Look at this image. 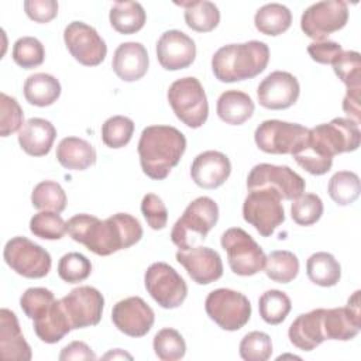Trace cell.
Wrapping results in <instances>:
<instances>
[{"instance_id":"cell-1","label":"cell","mask_w":361,"mask_h":361,"mask_svg":"<svg viewBox=\"0 0 361 361\" xmlns=\"http://www.w3.org/2000/svg\"><path fill=\"white\" fill-rule=\"evenodd\" d=\"M360 141V126L350 118L336 117L330 123L310 128L290 155L306 172L324 175L330 171L336 155L355 151Z\"/></svg>"},{"instance_id":"cell-2","label":"cell","mask_w":361,"mask_h":361,"mask_svg":"<svg viewBox=\"0 0 361 361\" xmlns=\"http://www.w3.org/2000/svg\"><path fill=\"white\" fill-rule=\"evenodd\" d=\"M66 233L89 251L106 257L138 243L142 227L128 213H116L106 220L80 213L66 221Z\"/></svg>"},{"instance_id":"cell-3","label":"cell","mask_w":361,"mask_h":361,"mask_svg":"<svg viewBox=\"0 0 361 361\" xmlns=\"http://www.w3.org/2000/svg\"><path fill=\"white\" fill-rule=\"evenodd\" d=\"M186 149L185 135L172 126H148L138 141L142 172L155 180L165 179Z\"/></svg>"},{"instance_id":"cell-4","label":"cell","mask_w":361,"mask_h":361,"mask_svg":"<svg viewBox=\"0 0 361 361\" xmlns=\"http://www.w3.org/2000/svg\"><path fill=\"white\" fill-rule=\"evenodd\" d=\"M268 62V45L252 39L219 48L212 58V69L217 80L233 83L255 78L265 71Z\"/></svg>"},{"instance_id":"cell-5","label":"cell","mask_w":361,"mask_h":361,"mask_svg":"<svg viewBox=\"0 0 361 361\" xmlns=\"http://www.w3.org/2000/svg\"><path fill=\"white\" fill-rule=\"evenodd\" d=\"M219 220V206L209 196L190 202L171 231V240L179 250L197 247Z\"/></svg>"},{"instance_id":"cell-6","label":"cell","mask_w":361,"mask_h":361,"mask_svg":"<svg viewBox=\"0 0 361 361\" xmlns=\"http://www.w3.org/2000/svg\"><path fill=\"white\" fill-rule=\"evenodd\" d=\"M168 102L175 116L188 127H202L209 116V103L199 79L186 76L175 80L168 89Z\"/></svg>"},{"instance_id":"cell-7","label":"cell","mask_w":361,"mask_h":361,"mask_svg":"<svg viewBox=\"0 0 361 361\" xmlns=\"http://www.w3.org/2000/svg\"><path fill=\"white\" fill-rule=\"evenodd\" d=\"M221 247L227 252L230 269L240 276H251L264 269L265 254L257 241L243 228L231 227L221 234Z\"/></svg>"},{"instance_id":"cell-8","label":"cell","mask_w":361,"mask_h":361,"mask_svg":"<svg viewBox=\"0 0 361 361\" xmlns=\"http://www.w3.org/2000/svg\"><path fill=\"white\" fill-rule=\"evenodd\" d=\"M204 309L219 327L228 331L240 330L251 317V303L247 296L227 288L212 290L206 298Z\"/></svg>"},{"instance_id":"cell-9","label":"cell","mask_w":361,"mask_h":361,"mask_svg":"<svg viewBox=\"0 0 361 361\" xmlns=\"http://www.w3.org/2000/svg\"><path fill=\"white\" fill-rule=\"evenodd\" d=\"M281 196L268 188L248 190L243 203V217L262 237H269L285 221Z\"/></svg>"},{"instance_id":"cell-10","label":"cell","mask_w":361,"mask_h":361,"mask_svg":"<svg viewBox=\"0 0 361 361\" xmlns=\"http://www.w3.org/2000/svg\"><path fill=\"white\" fill-rule=\"evenodd\" d=\"M3 257L14 272L30 279L44 278L52 265L51 255L45 248L20 235L6 243Z\"/></svg>"},{"instance_id":"cell-11","label":"cell","mask_w":361,"mask_h":361,"mask_svg":"<svg viewBox=\"0 0 361 361\" xmlns=\"http://www.w3.org/2000/svg\"><path fill=\"white\" fill-rule=\"evenodd\" d=\"M144 283L151 298L164 309L179 307L188 296L185 279L166 262L151 264L145 271Z\"/></svg>"},{"instance_id":"cell-12","label":"cell","mask_w":361,"mask_h":361,"mask_svg":"<svg viewBox=\"0 0 361 361\" xmlns=\"http://www.w3.org/2000/svg\"><path fill=\"white\" fill-rule=\"evenodd\" d=\"M348 20V4L344 0H323L309 6L300 17L302 31L314 41H323L341 30Z\"/></svg>"},{"instance_id":"cell-13","label":"cell","mask_w":361,"mask_h":361,"mask_svg":"<svg viewBox=\"0 0 361 361\" xmlns=\"http://www.w3.org/2000/svg\"><path fill=\"white\" fill-rule=\"evenodd\" d=\"M268 188L275 190L281 199L295 200L306 188L305 179L286 165L258 164L255 165L247 178V189Z\"/></svg>"},{"instance_id":"cell-14","label":"cell","mask_w":361,"mask_h":361,"mask_svg":"<svg viewBox=\"0 0 361 361\" xmlns=\"http://www.w3.org/2000/svg\"><path fill=\"white\" fill-rule=\"evenodd\" d=\"M63 41L71 55L85 66H97L107 55L104 39L83 21L69 23L63 31Z\"/></svg>"},{"instance_id":"cell-15","label":"cell","mask_w":361,"mask_h":361,"mask_svg":"<svg viewBox=\"0 0 361 361\" xmlns=\"http://www.w3.org/2000/svg\"><path fill=\"white\" fill-rule=\"evenodd\" d=\"M307 131L309 128L298 123L265 120L257 127L254 140L257 147L267 154H292Z\"/></svg>"},{"instance_id":"cell-16","label":"cell","mask_w":361,"mask_h":361,"mask_svg":"<svg viewBox=\"0 0 361 361\" xmlns=\"http://www.w3.org/2000/svg\"><path fill=\"white\" fill-rule=\"evenodd\" d=\"M72 330L96 326L103 313L104 298L93 286H78L61 299Z\"/></svg>"},{"instance_id":"cell-17","label":"cell","mask_w":361,"mask_h":361,"mask_svg":"<svg viewBox=\"0 0 361 361\" xmlns=\"http://www.w3.org/2000/svg\"><path fill=\"white\" fill-rule=\"evenodd\" d=\"M111 320L121 333L130 337H142L154 326L155 314L142 298L130 296L113 306Z\"/></svg>"},{"instance_id":"cell-18","label":"cell","mask_w":361,"mask_h":361,"mask_svg":"<svg viewBox=\"0 0 361 361\" xmlns=\"http://www.w3.org/2000/svg\"><path fill=\"white\" fill-rule=\"evenodd\" d=\"M298 79L285 71H275L265 76L257 89V97L262 107L283 110L293 106L299 97Z\"/></svg>"},{"instance_id":"cell-19","label":"cell","mask_w":361,"mask_h":361,"mask_svg":"<svg viewBox=\"0 0 361 361\" xmlns=\"http://www.w3.org/2000/svg\"><path fill=\"white\" fill-rule=\"evenodd\" d=\"M322 326L324 340L347 341L354 338L361 329L360 290L353 293L347 302V306L323 309Z\"/></svg>"},{"instance_id":"cell-20","label":"cell","mask_w":361,"mask_h":361,"mask_svg":"<svg viewBox=\"0 0 361 361\" xmlns=\"http://www.w3.org/2000/svg\"><path fill=\"white\" fill-rule=\"evenodd\" d=\"M176 261L199 285H209L223 275V262L217 251L210 247H192L178 250Z\"/></svg>"},{"instance_id":"cell-21","label":"cell","mask_w":361,"mask_h":361,"mask_svg":"<svg viewBox=\"0 0 361 361\" xmlns=\"http://www.w3.org/2000/svg\"><path fill=\"white\" fill-rule=\"evenodd\" d=\"M157 58L166 71L185 69L196 58L195 41L183 31H165L157 42Z\"/></svg>"},{"instance_id":"cell-22","label":"cell","mask_w":361,"mask_h":361,"mask_svg":"<svg viewBox=\"0 0 361 361\" xmlns=\"http://www.w3.org/2000/svg\"><path fill=\"white\" fill-rule=\"evenodd\" d=\"M231 173V164L226 154L220 151H204L199 154L190 166L193 182L203 189H216L221 186Z\"/></svg>"},{"instance_id":"cell-23","label":"cell","mask_w":361,"mask_h":361,"mask_svg":"<svg viewBox=\"0 0 361 361\" xmlns=\"http://www.w3.org/2000/svg\"><path fill=\"white\" fill-rule=\"evenodd\" d=\"M149 59L145 47L141 42H123L113 55L111 66L114 73L124 82H135L148 71Z\"/></svg>"},{"instance_id":"cell-24","label":"cell","mask_w":361,"mask_h":361,"mask_svg":"<svg viewBox=\"0 0 361 361\" xmlns=\"http://www.w3.org/2000/svg\"><path fill=\"white\" fill-rule=\"evenodd\" d=\"M0 354L8 361H30L32 357L16 313L6 307L0 310Z\"/></svg>"},{"instance_id":"cell-25","label":"cell","mask_w":361,"mask_h":361,"mask_svg":"<svg viewBox=\"0 0 361 361\" xmlns=\"http://www.w3.org/2000/svg\"><path fill=\"white\" fill-rule=\"evenodd\" d=\"M56 137V128L45 118L32 117L18 131V144L24 152L32 157L47 155Z\"/></svg>"},{"instance_id":"cell-26","label":"cell","mask_w":361,"mask_h":361,"mask_svg":"<svg viewBox=\"0 0 361 361\" xmlns=\"http://www.w3.org/2000/svg\"><path fill=\"white\" fill-rule=\"evenodd\" d=\"M323 309H314L299 314L289 326V341L302 351H312L324 341L322 326Z\"/></svg>"},{"instance_id":"cell-27","label":"cell","mask_w":361,"mask_h":361,"mask_svg":"<svg viewBox=\"0 0 361 361\" xmlns=\"http://www.w3.org/2000/svg\"><path fill=\"white\" fill-rule=\"evenodd\" d=\"M32 322L34 331L38 338L48 344H55L61 341L72 330L61 299L55 300L42 313L32 319Z\"/></svg>"},{"instance_id":"cell-28","label":"cell","mask_w":361,"mask_h":361,"mask_svg":"<svg viewBox=\"0 0 361 361\" xmlns=\"http://www.w3.org/2000/svg\"><path fill=\"white\" fill-rule=\"evenodd\" d=\"M56 159L66 169L85 171L96 162V151L83 138L65 137L56 147Z\"/></svg>"},{"instance_id":"cell-29","label":"cell","mask_w":361,"mask_h":361,"mask_svg":"<svg viewBox=\"0 0 361 361\" xmlns=\"http://www.w3.org/2000/svg\"><path fill=\"white\" fill-rule=\"evenodd\" d=\"M252 99L241 90H226L217 99V116L227 124L240 126L254 113Z\"/></svg>"},{"instance_id":"cell-30","label":"cell","mask_w":361,"mask_h":361,"mask_svg":"<svg viewBox=\"0 0 361 361\" xmlns=\"http://www.w3.org/2000/svg\"><path fill=\"white\" fill-rule=\"evenodd\" d=\"M61 96L59 80L49 73H34L25 79L24 97L30 104L47 107L54 104Z\"/></svg>"},{"instance_id":"cell-31","label":"cell","mask_w":361,"mask_h":361,"mask_svg":"<svg viewBox=\"0 0 361 361\" xmlns=\"http://www.w3.org/2000/svg\"><path fill=\"white\" fill-rule=\"evenodd\" d=\"M109 20L117 32L134 34L144 27L147 14L138 1H116L110 8Z\"/></svg>"},{"instance_id":"cell-32","label":"cell","mask_w":361,"mask_h":361,"mask_svg":"<svg viewBox=\"0 0 361 361\" xmlns=\"http://www.w3.org/2000/svg\"><path fill=\"white\" fill-rule=\"evenodd\" d=\"M292 23L290 10L279 3H268L259 7L254 16L255 28L265 35L276 37L285 32Z\"/></svg>"},{"instance_id":"cell-33","label":"cell","mask_w":361,"mask_h":361,"mask_svg":"<svg viewBox=\"0 0 361 361\" xmlns=\"http://www.w3.org/2000/svg\"><path fill=\"white\" fill-rule=\"evenodd\" d=\"M178 4L185 8L186 25L197 32H209L220 23V11L212 1L195 0L180 1Z\"/></svg>"},{"instance_id":"cell-34","label":"cell","mask_w":361,"mask_h":361,"mask_svg":"<svg viewBox=\"0 0 361 361\" xmlns=\"http://www.w3.org/2000/svg\"><path fill=\"white\" fill-rule=\"evenodd\" d=\"M307 278L323 288L334 286L341 278V267L330 252H314L306 261Z\"/></svg>"},{"instance_id":"cell-35","label":"cell","mask_w":361,"mask_h":361,"mask_svg":"<svg viewBox=\"0 0 361 361\" xmlns=\"http://www.w3.org/2000/svg\"><path fill=\"white\" fill-rule=\"evenodd\" d=\"M267 276L278 283H289L298 276L299 259L298 257L286 250L272 251L264 265Z\"/></svg>"},{"instance_id":"cell-36","label":"cell","mask_w":361,"mask_h":361,"mask_svg":"<svg viewBox=\"0 0 361 361\" xmlns=\"http://www.w3.org/2000/svg\"><path fill=\"white\" fill-rule=\"evenodd\" d=\"M327 192L334 203L338 206H348L354 203L360 196V178L355 172L338 171L330 178Z\"/></svg>"},{"instance_id":"cell-37","label":"cell","mask_w":361,"mask_h":361,"mask_svg":"<svg viewBox=\"0 0 361 361\" xmlns=\"http://www.w3.org/2000/svg\"><path fill=\"white\" fill-rule=\"evenodd\" d=\"M259 316L268 324L282 323L292 309L289 296L278 289H269L264 292L258 300Z\"/></svg>"},{"instance_id":"cell-38","label":"cell","mask_w":361,"mask_h":361,"mask_svg":"<svg viewBox=\"0 0 361 361\" xmlns=\"http://www.w3.org/2000/svg\"><path fill=\"white\" fill-rule=\"evenodd\" d=\"M31 203L38 210L61 213L66 207V195L59 183L42 180L32 189Z\"/></svg>"},{"instance_id":"cell-39","label":"cell","mask_w":361,"mask_h":361,"mask_svg":"<svg viewBox=\"0 0 361 361\" xmlns=\"http://www.w3.org/2000/svg\"><path fill=\"white\" fill-rule=\"evenodd\" d=\"M155 355L162 361H176L185 357L186 343L182 334L175 329L159 330L152 341Z\"/></svg>"},{"instance_id":"cell-40","label":"cell","mask_w":361,"mask_h":361,"mask_svg":"<svg viewBox=\"0 0 361 361\" xmlns=\"http://www.w3.org/2000/svg\"><path fill=\"white\" fill-rule=\"evenodd\" d=\"M331 65L347 90L361 89V55L357 51H343Z\"/></svg>"},{"instance_id":"cell-41","label":"cell","mask_w":361,"mask_h":361,"mask_svg":"<svg viewBox=\"0 0 361 361\" xmlns=\"http://www.w3.org/2000/svg\"><path fill=\"white\" fill-rule=\"evenodd\" d=\"M11 56L23 69H32L44 62L45 49L35 37H21L13 45Z\"/></svg>"},{"instance_id":"cell-42","label":"cell","mask_w":361,"mask_h":361,"mask_svg":"<svg viewBox=\"0 0 361 361\" xmlns=\"http://www.w3.org/2000/svg\"><path fill=\"white\" fill-rule=\"evenodd\" d=\"M134 133V121L126 116H113L102 126V140L109 148L127 145Z\"/></svg>"},{"instance_id":"cell-43","label":"cell","mask_w":361,"mask_h":361,"mask_svg":"<svg viewBox=\"0 0 361 361\" xmlns=\"http://www.w3.org/2000/svg\"><path fill=\"white\" fill-rule=\"evenodd\" d=\"M30 231L44 240H59L66 233V223L59 213L42 210L31 217Z\"/></svg>"},{"instance_id":"cell-44","label":"cell","mask_w":361,"mask_h":361,"mask_svg":"<svg viewBox=\"0 0 361 361\" xmlns=\"http://www.w3.org/2000/svg\"><path fill=\"white\" fill-rule=\"evenodd\" d=\"M323 214V202L314 193H302L290 206V216L299 226H312Z\"/></svg>"},{"instance_id":"cell-45","label":"cell","mask_w":361,"mask_h":361,"mask_svg":"<svg viewBox=\"0 0 361 361\" xmlns=\"http://www.w3.org/2000/svg\"><path fill=\"white\" fill-rule=\"evenodd\" d=\"M92 272V262L80 252H68L58 262V275L68 283L85 281Z\"/></svg>"},{"instance_id":"cell-46","label":"cell","mask_w":361,"mask_h":361,"mask_svg":"<svg viewBox=\"0 0 361 361\" xmlns=\"http://www.w3.org/2000/svg\"><path fill=\"white\" fill-rule=\"evenodd\" d=\"M238 350L245 361H267L272 355V341L267 333L255 330L243 337Z\"/></svg>"},{"instance_id":"cell-47","label":"cell","mask_w":361,"mask_h":361,"mask_svg":"<svg viewBox=\"0 0 361 361\" xmlns=\"http://www.w3.org/2000/svg\"><path fill=\"white\" fill-rule=\"evenodd\" d=\"M23 121L24 113L18 102L6 93H0V135L8 137L20 131L24 126Z\"/></svg>"},{"instance_id":"cell-48","label":"cell","mask_w":361,"mask_h":361,"mask_svg":"<svg viewBox=\"0 0 361 361\" xmlns=\"http://www.w3.org/2000/svg\"><path fill=\"white\" fill-rule=\"evenodd\" d=\"M54 293L47 288H28L20 298V306L28 319H35L55 302Z\"/></svg>"},{"instance_id":"cell-49","label":"cell","mask_w":361,"mask_h":361,"mask_svg":"<svg viewBox=\"0 0 361 361\" xmlns=\"http://www.w3.org/2000/svg\"><path fill=\"white\" fill-rule=\"evenodd\" d=\"M141 212L152 230L165 228L168 221V210L159 196L147 193L141 200Z\"/></svg>"},{"instance_id":"cell-50","label":"cell","mask_w":361,"mask_h":361,"mask_svg":"<svg viewBox=\"0 0 361 361\" xmlns=\"http://www.w3.org/2000/svg\"><path fill=\"white\" fill-rule=\"evenodd\" d=\"M25 14L35 23H49L58 14V1L55 0H25Z\"/></svg>"},{"instance_id":"cell-51","label":"cell","mask_w":361,"mask_h":361,"mask_svg":"<svg viewBox=\"0 0 361 361\" xmlns=\"http://www.w3.org/2000/svg\"><path fill=\"white\" fill-rule=\"evenodd\" d=\"M343 52V48L336 41H314L307 47V54L317 63H333V61Z\"/></svg>"},{"instance_id":"cell-52","label":"cell","mask_w":361,"mask_h":361,"mask_svg":"<svg viewBox=\"0 0 361 361\" xmlns=\"http://www.w3.org/2000/svg\"><path fill=\"white\" fill-rule=\"evenodd\" d=\"M96 354L92 351V348L83 343V341H72L66 347L62 348L59 354L61 361H69V360H96Z\"/></svg>"},{"instance_id":"cell-53","label":"cell","mask_w":361,"mask_h":361,"mask_svg":"<svg viewBox=\"0 0 361 361\" xmlns=\"http://www.w3.org/2000/svg\"><path fill=\"white\" fill-rule=\"evenodd\" d=\"M360 97H361V89L347 90L344 100H343V110L344 113L360 126L361 121V109H360Z\"/></svg>"},{"instance_id":"cell-54","label":"cell","mask_w":361,"mask_h":361,"mask_svg":"<svg viewBox=\"0 0 361 361\" xmlns=\"http://www.w3.org/2000/svg\"><path fill=\"white\" fill-rule=\"evenodd\" d=\"M103 358H106V360H109V358H113V360H116V358H128V360H131L133 357H131L130 354L124 353L123 350H120V348H116V350H113V351L107 353V354H106Z\"/></svg>"}]
</instances>
